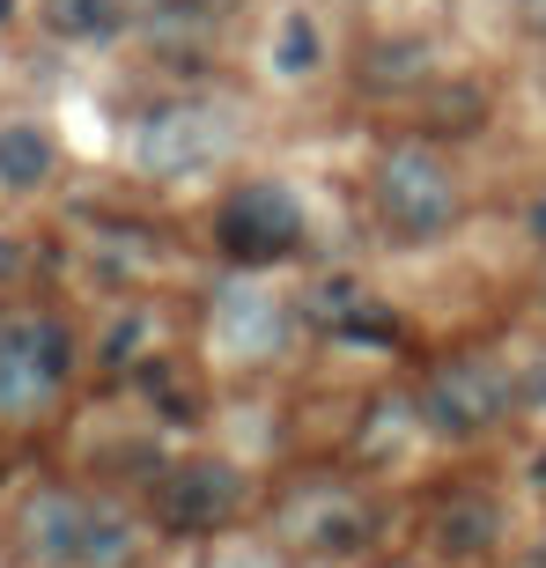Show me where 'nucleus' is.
<instances>
[{
    "label": "nucleus",
    "instance_id": "nucleus-6",
    "mask_svg": "<svg viewBox=\"0 0 546 568\" xmlns=\"http://www.w3.org/2000/svg\"><path fill=\"white\" fill-rule=\"evenodd\" d=\"M244 495H252L244 465H230V458H185V465H170L163 480H155V517H163V531L200 539V531L230 525L236 509H244Z\"/></svg>",
    "mask_w": 546,
    "mask_h": 568
},
{
    "label": "nucleus",
    "instance_id": "nucleus-10",
    "mask_svg": "<svg viewBox=\"0 0 546 568\" xmlns=\"http://www.w3.org/2000/svg\"><path fill=\"white\" fill-rule=\"evenodd\" d=\"M428 547L443 561H481V554L503 547V503L487 487H458L436 503V525H428Z\"/></svg>",
    "mask_w": 546,
    "mask_h": 568
},
{
    "label": "nucleus",
    "instance_id": "nucleus-21",
    "mask_svg": "<svg viewBox=\"0 0 546 568\" xmlns=\"http://www.w3.org/2000/svg\"><path fill=\"white\" fill-rule=\"evenodd\" d=\"M525 16H532V30L546 38V0H525Z\"/></svg>",
    "mask_w": 546,
    "mask_h": 568
},
{
    "label": "nucleus",
    "instance_id": "nucleus-3",
    "mask_svg": "<svg viewBox=\"0 0 546 568\" xmlns=\"http://www.w3.org/2000/svg\"><path fill=\"white\" fill-rule=\"evenodd\" d=\"M370 200H377L384 230L406 236V244H436V236L458 230V178H451V163L436 148H421V141L384 148Z\"/></svg>",
    "mask_w": 546,
    "mask_h": 568
},
{
    "label": "nucleus",
    "instance_id": "nucleus-14",
    "mask_svg": "<svg viewBox=\"0 0 546 568\" xmlns=\"http://www.w3.org/2000/svg\"><path fill=\"white\" fill-rule=\"evenodd\" d=\"M362 74H370L377 89H414L421 74H428V44L421 38H377L370 60H362Z\"/></svg>",
    "mask_w": 546,
    "mask_h": 568
},
{
    "label": "nucleus",
    "instance_id": "nucleus-16",
    "mask_svg": "<svg viewBox=\"0 0 546 568\" xmlns=\"http://www.w3.org/2000/svg\"><path fill=\"white\" fill-rule=\"evenodd\" d=\"M340 339H355V347H400V317L384 311V303H355V311L333 317Z\"/></svg>",
    "mask_w": 546,
    "mask_h": 568
},
{
    "label": "nucleus",
    "instance_id": "nucleus-8",
    "mask_svg": "<svg viewBox=\"0 0 546 568\" xmlns=\"http://www.w3.org/2000/svg\"><path fill=\"white\" fill-rule=\"evenodd\" d=\"M89 531H97V503L67 487H38L16 517V539L38 568H89Z\"/></svg>",
    "mask_w": 546,
    "mask_h": 568
},
{
    "label": "nucleus",
    "instance_id": "nucleus-5",
    "mask_svg": "<svg viewBox=\"0 0 546 568\" xmlns=\"http://www.w3.org/2000/svg\"><path fill=\"white\" fill-rule=\"evenodd\" d=\"M214 236H222V252H230L236 266H273V258H289L295 244H303V200H295L289 185H273V178L236 185L230 200H222Z\"/></svg>",
    "mask_w": 546,
    "mask_h": 568
},
{
    "label": "nucleus",
    "instance_id": "nucleus-20",
    "mask_svg": "<svg viewBox=\"0 0 546 568\" xmlns=\"http://www.w3.org/2000/svg\"><path fill=\"white\" fill-rule=\"evenodd\" d=\"M525 399H532V406H546V362H539V369L525 377Z\"/></svg>",
    "mask_w": 546,
    "mask_h": 568
},
{
    "label": "nucleus",
    "instance_id": "nucleus-22",
    "mask_svg": "<svg viewBox=\"0 0 546 568\" xmlns=\"http://www.w3.org/2000/svg\"><path fill=\"white\" fill-rule=\"evenodd\" d=\"M532 480H539V487H546V450H539V458H532Z\"/></svg>",
    "mask_w": 546,
    "mask_h": 568
},
{
    "label": "nucleus",
    "instance_id": "nucleus-7",
    "mask_svg": "<svg viewBox=\"0 0 546 568\" xmlns=\"http://www.w3.org/2000/svg\"><path fill=\"white\" fill-rule=\"evenodd\" d=\"M377 531V509L362 503L355 487H303L281 503V539L311 554H362V539Z\"/></svg>",
    "mask_w": 546,
    "mask_h": 568
},
{
    "label": "nucleus",
    "instance_id": "nucleus-2",
    "mask_svg": "<svg viewBox=\"0 0 546 568\" xmlns=\"http://www.w3.org/2000/svg\"><path fill=\"white\" fill-rule=\"evenodd\" d=\"M230 148H236V111L230 104H214V97H178V104H155L141 126H133V170L178 185V178L214 170Z\"/></svg>",
    "mask_w": 546,
    "mask_h": 568
},
{
    "label": "nucleus",
    "instance_id": "nucleus-11",
    "mask_svg": "<svg viewBox=\"0 0 546 568\" xmlns=\"http://www.w3.org/2000/svg\"><path fill=\"white\" fill-rule=\"evenodd\" d=\"M266 67H273V82H311L317 67H325V22L311 8H289V16L273 22Z\"/></svg>",
    "mask_w": 546,
    "mask_h": 568
},
{
    "label": "nucleus",
    "instance_id": "nucleus-1",
    "mask_svg": "<svg viewBox=\"0 0 546 568\" xmlns=\"http://www.w3.org/2000/svg\"><path fill=\"white\" fill-rule=\"evenodd\" d=\"M517 399H525L517 369H503L495 355H458V362H443V369H428V384H421V399H414V422L443 443H473L487 428H503L517 414Z\"/></svg>",
    "mask_w": 546,
    "mask_h": 568
},
{
    "label": "nucleus",
    "instance_id": "nucleus-18",
    "mask_svg": "<svg viewBox=\"0 0 546 568\" xmlns=\"http://www.w3.org/2000/svg\"><path fill=\"white\" fill-rule=\"evenodd\" d=\"M141 347H148V311H127V317L104 333V369H127V362H141Z\"/></svg>",
    "mask_w": 546,
    "mask_h": 568
},
{
    "label": "nucleus",
    "instance_id": "nucleus-15",
    "mask_svg": "<svg viewBox=\"0 0 546 568\" xmlns=\"http://www.w3.org/2000/svg\"><path fill=\"white\" fill-rule=\"evenodd\" d=\"M133 554H141V531H133L127 509L97 503V531H89V568H133Z\"/></svg>",
    "mask_w": 546,
    "mask_h": 568
},
{
    "label": "nucleus",
    "instance_id": "nucleus-13",
    "mask_svg": "<svg viewBox=\"0 0 546 568\" xmlns=\"http://www.w3.org/2000/svg\"><path fill=\"white\" fill-rule=\"evenodd\" d=\"M44 22H52V38L104 44V38H119L127 8H119V0H44Z\"/></svg>",
    "mask_w": 546,
    "mask_h": 568
},
{
    "label": "nucleus",
    "instance_id": "nucleus-4",
    "mask_svg": "<svg viewBox=\"0 0 546 568\" xmlns=\"http://www.w3.org/2000/svg\"><path fill=\"white\" fill-rule=\"evenodd\" d=\"M74 377V333L52 311H16L0 317V414L30 422L67 392Z\"/></svg>",
    "mask_w": 546,
    "mask_h": 568
},
{
    "label": "nucleus",
    "instance_id": "nucleus-19",
    "mask_svg": "<svg viewBox=\"0 0 546 568\" xmlns=\"http://www.w3.org/2000/svg\"><path fill=\"white\" fill-rule=\"evenodd\" d=\"M525 230H532V236H539V244H546V192H539V200H532V214H525Z\"/></svg>",
    "mask_w": 546,
    "mask_h": 568
},
{
    "label": "nucleus",
    "instance_id": "nucleus-9",
    "mask_svg": "<svg viewBox=\"0 0 546 568\" xmlns=\"http://www.w3.org/2000/svg\"><path fill=\"white\" fill-rule=\"evenodd\" d=\"M289 333V311L273 303V288H259L252 274H236L230 288L214 295V347L236 362H266Z\"/></svg>",
    "mask_w": 546,
    "mask_h": 568
},
{
    "label": "nucleus",
    "instance_id": "nucleus-12",
    "mask_svg": "<svg viewBox=\"0 0 546 568\" xmlns=\"http://www.w3.org/2000/svg\"><path fill=\"white\" fill-rule=\"evenodd\" d=\"M52 178V133L44 126H0V185L30 192Z\"/></svg>",
    "mask_w": 546,
    "mask_h": 568
},
{
    "label": "nucleus",
    "instance_id": "nucleus-23",
    "mask_svg": "<svg viewBox=\"0 0 546 568\" xmlns=\"http://www.w3.org/2000/svg\"><path fill=\"white\" fill-rule=\"evenodd\" d=\"M8 16H16V0H0V22H8Z\"/></svg>",
    "mask_w": 546,
    "mask_h": 568
},
{
    "label": "nucleus",
    "instance_id": "nucleus-17",
    "mask_svg": "<svg viewBox=\"0 0 546 568\" xmlns=\"http://www.w3.org/2000/svg\"><path fill=\"white\" fill-rule=\"evenodd\" d=\"M406 422H414V406H377V414H370V428L355 436V450H362V458H392V450H400V436H406Z\"/></svg>",
    "mask_w": 546,
    "mask_h": 568
}]
</instances>
